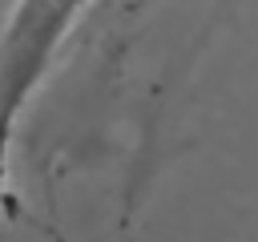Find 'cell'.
Segmentation results:
<instances>
[{"instance_id":"cell-1","label":"cell","mask_w":258,"mask_h":242,"mask_svg":"<svg viewBox=\"0 0 258 242\" xmlns=\"http://www.w3.org/2000/svg\"><path fill=\"white\" fill-rule=\"evenodd\" d=\"M85 0H12L8 24L0 32V169L12 125L24 101L36 93L40 77L48 73L69 24Z\"/></svg>"}]
</instances>
